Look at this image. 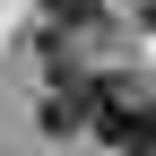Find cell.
<instances>
[{"instance_id": "2", "label": "cell", "mask_w": 156, "mask_h": 156, "mask_svg": "<svg viewBox=\"0 0 156 156\" xmlns=\"http://www.w3.org/2000/svg\"><path fill=\"white\" fill-rule=\"evenodd\" d=\"M44 17H52V26H95L104 0H44Z\"/></svg>"}, {"instance_id": "1", "label": "cell", "mask_w": 156, "mask_h": 156, "mask_svg": "<svg viewBox=\"0 0 156 156\" xmlns=\"http://www.w3.org/2000/svg\"><path fill=\"white\" fill-rule=\"evenodd\" d=\"M35 122H44L52 139H78V130H87V78H52L44 104H35Z\"/></svg>"}]
</instances>
